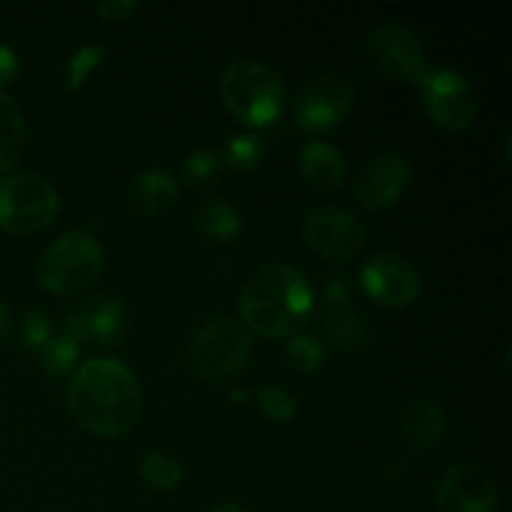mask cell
<instances>
[{"label": "cell", "instance_id": "1", "mask_svg": "<svg viewBox=\"0 0 512 512\" xmlns=\"http://www.w3.org/2000/svg\"><path fill=\"white\" fill-rule=\"evenodd\" d=\"M65 403L80 428L100 438H115L138 423L143 390L125 363L95 358L75 370L65 390Z\"/></svg>", "mask_w": 512, "mask_h": 512}, {"label": "cell", "instance_id": "2", "mask_svg": "<svg viewBox=\"0 0 512 512\" xmlns=\"http://www.w3.org/2000/svg\"><path fill=\"white\" fill-rule=\"evenodd\" d=\"M313 310L310 283L283 263L260 265L240 290L243 325L263 338H293L310 323Z\"/></svg>", "mask_w": 512, "mask_h": 512}, {"label": "cell", "instance_id": "3", "mask_svg": "<svg viewBox=\"0 0 512 512\" xmlns=\"http://www.w3.org/2000/svg\"><path fill=\"white\" fill-rule=\"evenodd\" d=\"M220 95L225 108L250 128L273 125L288 103L280 73L260 60H233L220 75Z\"/></svg>", "mask_w": 512, "mask_h": 512}, {"label": "cell", "instance_id": "4", "mask_svg": "<svg viewBox=\"0 0 512 512\" xmlns=\"http://www.w3.org/2000/svg\"><path fill=\"white\" fill-rule=\"evenodd\" d=\"M103 273V248L85 230H70L48 245L35 265V278L48 293H88Z\"/></svg>", "mask_w": 512, "mask_h": 512}, {"label": "cell", "instance_id": "5", "mask_svg": "<svg viewBox=\"0 0 512 512\" xmlns=\"http://www.w3.org/2000/svg\"><path fill=\"white\" fill-rule=\"evenodd\" d=\"M250 330L230 315H213L193 330L188 343V368L203 380H220L238 373L248 360Z\"/></svg>", "mask_w": 512, "mask_h": 512}, {"label": "cell", "instance_id": "6", "mask_svg": "<svg viewBox=\"0 0 512 512\" xmlns=\"http://www.w3.org/2000/svg\"><path fill=\"white\" fill-rule=\"evenodd\" d=\"M60 210V195L38 173H13L0 180V228L28 235L48 228Z\"/></svg>", "mask_w": 512, "mask_h": 512}, {"label": "cell", "instance_id": "7", "mask_svg": "<svg viewBox=\"0 0 512 512\" xmlns=\"http://www.w3.org/2000/svg\"><path fill=\"white\" fill-rule=\"evenodd\" d=\"M425 113L445 130H465L478 113V95L463 73L453 68H428L418 80Z\"/></svg>", "mask_w": 512, "mask_h": 512}, {"label": "cell", "instance_id": "8", "mask_svg": "<svg viewBox=\"0 0 512 512\" xmlns=\"http://www.w3.org/2000/svg\"><path fill=\"white\" fill-rule=\"evenodd\" d=\"M355 100V88L345 75L323 73L305 80L293 98L295 123L310 133L330 130L350 113Z\"/></svg>", "mask_w": 512, "mask_h": 512}, {"label": "cell", "instance_id": "9", "mask_svg": "<svg viewBox=\"0 0 512 512\" xmlns=\"http://www.w3.org/2000/svg\"><path fill=\"white\" fill-rule=\"evenodd\" d=\"M303 238L313 253L330 263L355 260L365 248V228L350 210L313 208L303 220Z\"/></svg>", "mask_w": 512, "mask_h": 512}, {"label": "cell", "instance_id": "10", "mask_svg": "<svg viewBox=\"0 0 512 512\" xmlns=\"http://www.w3.org/2000/svg\"><path fill=\"white\" fill-rule=\"evenodd\" d=\"M368 60L385 80H415L425 75L423 45L408 28L380 23L368 35Z\"/></svg>", "mask_w": 512, "mask_h": 512}, {"label": "cell", "instance_id": "11", "mask_svg": "<svg viewBox=\"0 0 512 512\" xmlns=\"http://www.w3.org/2000/svg\"><path fill=\"white\" fill-rule=\"evenodd\" d=\"M360 283L375 303L385 308H408L420 295V275L405 255L380 250L360 270Z\"/></svg>", "mask_w": 512, "mask_h": 512}, {"label": "cell", "instance_id": "12", "mask_svg": "<svg viewBox=\"0 0 512 512\" xmlns=\"http://www.w3.org/2000/svg\"><path fill=\"white\" fill-rule=\"evenodd\" d=\"M413 168L400 153H383L363 165L353 183V198L365 210L390 208L408 190Z\"/></svg>", "mask_w": 512, "mask_h": 512}, {"label": "cell", "instance_id": "13", "mask_svg": "<svg viewBox=\"0 0 512 512\" xmlns=\"http://www.w3.org/2000/svg\"><path fill=\"white\" fill-rule=\"evenodd\" d=\"M68 335L83 343L118 345L128 333V313L120 300L110 295H93L75 305L65 318Z\"/></svg>", "mask_w": 512, "mask_h": 512}, {"label": "cell", "instance_id": "14", "mask_svg": "<svg viewBox=\"0 0 512 512\" xmlns=\"http://www.w3.org/2000/svg\"><path fill=\"white\" fill-rule=\"evenodd\" d=\"M435 503L440 512H495L498 490L493 480L475 465H453L445 470L435 488Z\"/></svg>", "mask_w": 512, "mask_h": 512}, {"label": "cell", "instance_id": "15", "mask_svg": "<svg viewBox=\"0 0 512 512\" xmlns=\"http://www.w3.org/2000/svg\"><path fill=\"white\" fill-rule=\"evenodd\" d=\"M300 175L310 188L328 193V190L340 188L345 180V158L333 143L328 140H310L300 150Z\"/></svg>", "mask_w": 512, "mask_h": 512}, {"label": "cell", "instance_id": "16", "mask_svg": "<svg viewBox=\"0 0 512 512\" xmlns=\"http://www.w3.org/2000/svg\"><path fill=\"white\" fill-rule=\"evenodd\" d=\"M400 430L410 448L430 450L440 443L445 433V413L435 400L415 398L410 400L400 415Z\"/></svg>", "mask_w": 512, "mask_h": 512}, {"label": "cell", "instance_id": "17", "mask_svg": "<svg viewBox=\"0 0 512 512\" xmlns=\"http://www.w3.org/2000/svg\"><path fill=\"white\" fill-rule=\"evenodd\" d=\"M178 198V183L170 173L160 168L143 170L138 178L130 183V205L140 215H160L173 208Z\"/></svg>", "mask_w": 512, "mask_h": 512}, {"label": "cell", "instance_id": "18", "mask_svg": "<svg viewBox=\"0 0 512 512\" xmlns=\"http://www.w3.org/2000/svg\"><path fill=\"white\" fill-rule=\"evenodd\" d=\"M195 225H198L200 235H205L208 240L218 245H228L235 243L243 233V215L225 198H213L198 210Z\"/></svg>", "mask_w": 512, "mask_h": 512}, {"label": "cell", "instance_id": "19", "mask_svg": "<svg viewBox=\"0 0 512 512\" xmlns=\"http://www.w3.org/2000/svg\"><path fill=\"white\" fill-rule=\"evenodd\" d=\"M25 150V118L18 100L0 93V173H8L20 163Z\"/></svg>", "mask_w": 512, "mask_h": 512}, {"label": "cell", "instance_id": "20", "mask_svg": "<svg viewBox=\"0 0 512 512\" xmlns=\"http://www.w3.org/2000/svg\"><path fill=\"white\" fill-rule=\"evenodd\" d=\"M325 333H328L330 343L338 345V348L355 350L368 340V325L350 308L330 310L328 318H325Z\"/></svg>", "mask_w": 512, "mask_h": 512}, {"label": "cell", "instance_id": "21", "mask_svg": "<svg viewBox=\"0 0 512 512\" xmlns=\"http://www.w3.org/2000/svg\"><path fill=\"white\" fill-rule=\"evenodd\" d=\"M138 470L145 483L153 485L155 490H175L183 483V468L178 465V460H173L165 453H158V450L140 455Z\"/></svg>", "mask_w": 512, "mask_h": 512}, {"label": "cell", "instance_id": "22", "mask_svg": "<svg viewBox=\"0 0 512 512\" xmlns=\"http://www.w3.org/2000/svg\"><path fill=\"white\" fill-rule=\"evenodd\" d=\"M80 358V343L73 335H55L45 343L40 350V363H43L45 373L50 375H65L75 368Z\"/></svg>", "mask_w": 512, "mask_h": 512}, {"label": "cell", "instance_id": "23", "mask_svg": "<svg viewBox=\"0 0 512 512\" xmlns=\"http://www.w3.org/2000/svg\"><path fill=\"white\" fill-rule=\"evenodd\" d=\"M265 153V145L258 135L253 133H240L228 138L225 145L223 163H228L233 170H253L260 163Z\"/></svg>", "mask_w": 512, "mask_h": 512}, {"label": "cell", "instance_id": "24", "mask_svg": "<svg viewBox=\"0 0 512 512\" xmlns=\"http://www.w3.org/2000/svg\"><path fill=\"white\" fill-rule=\"evenodd\" d=\"M285 355H288V363L295 370H300V373H313V370H318L323 365L325 348L313 335L298 333L285 343Z\"/></svg>", "mask_w": 512, "mask_h": 512}, {"label": "cell", "instance_id": "25", "mask_svg": "<svg viewBox=\"0 0 512 512\" xmlns=\"http://www.w3.org/2000/svg\"><path fill=\"white\" fill-rule=\"evenodd\" d=\"M105 55V45L88 43L73 53V58L65 65V90H78L88 80V75L98 68Z\"/></svg>", "mask_w": 512, "mask_h": 512}, {"label": "cell", "instance_id": "26", "mask_svg": "<svg viewBox=\"0 0 512 512\" xmlns=\"http://www.w3.org/2000/svg\"><path fill=\"white\" fill-rule=\"evenodd\" d=\"M255 405H258V410L265 418L275 420V423H288L298 413V405H295L293 395L283 388H275V385L260 388L255 393Z\"/></svg>", "mask_w": 512, "mask_h": 512}, {"label": "cell", "instance_id": "27", "mask_svg": "<svg viewBox=\"0 0 512 512\" xmlns=\"http://www.w3.org/2000/svg\"><path fill=\"white\" fill-rule=\"evenodd\" d=\"M223 168V155L210 148H198L185 158V178L190 183H208Z\"/></svg>", "mask_w": 512, "mask_h": 512}, {"label": "cell", "instance_id": "28", "mask_svg": "<svg viewBox=\"0 0 512 512\" xmlns=\"http://www.w3.org/2000/svg\"><path fill=\"white\" fill-rule=\"evenodd\" d=\"M20 338L30 350H43L45 343L53 338V325L43 310L28 308L20 318Z\"/></svg>", "mask_w": 512, "mask_h": 512}, {"label": "cell", "instance_id": "29", "mask_svg": "<svg viewBox=\"0 0 512 512\" xmlns=\"http://www.w3.org/2000/svg\"><path fill=\"white\" fill-rule=\"evenodd\" d=\"M350 295H353V283L345 273L330 275L323 285V298L328 303V310H343L348 308Z\"/></svg>", "mask_w": 512, "mask_h": 512}, {"label": "cell", "instance_id": "30", "mask_svg": "<svg viewBox=\"0 0 512 512\" xmlns=\"http://www.w3.org/2000/svg\"><path fill=\"white\" fill-rule=\"evenodd\" d=\"M135 10H138L135 0H105L98 5V15L108 23H123L130 15H135Z\"/></svg>", "mask_w": 512, "mask_h": 512}, {"label": "cell", "instance_id": "31", "mask_svg": "<svg viewBox=\"0 0 512 512\" xmlns=\"http://www.w3.org/2000/svg\"><path fill=\"white\" fill-rule=\"evenodd\" d=\"M18 70H20L18 53H15L10 45L0 43V85L13 83L15 75H18Z\"/></svg>", "mask_w": 512, "mask_h": 512}, {"label": "cell", "instance_id": "32", "mask_svg": "<svg viewBox=\"0 0 512 512\" xmlns=\"http://www.w3.org/2000/svg\"><path fill=\"white\" fill-rule=\"evenodd\" d=\"M8 333H10V315L8 310H5V305L0 303V343H3Z\"/></svg>", "mask_w": 512, "mask_h": 512}, {"label": "cell", "instance_id": "33", "mask_svg": "<svg viewBox=\"0 0 512 512\" xmlns=\"http://www.w3.org/2000/svg\"><path fill=\"white\" fill-rule=\"evenodd\" d=\"M208 512H250L248 508H240V505H233V503H225V505H218V508L208 510Z\"/></svg>", "mask_w": 512, "mask_h": 512}, {"label": "cell", "instance_id": "34", "mask_svg": "<svg viewBox=\"0 0 512 512\" xmlns=\"http://www.w3.org/2000/svg\"><path fill=\"white\" fill-rule=\"evenodd\" d=\"M245 398H248V393H245V390H233V393H230V403H235V405H243Z\"/></svg>", "mask_w": 512, "mask_h": 512}]
</instances>
